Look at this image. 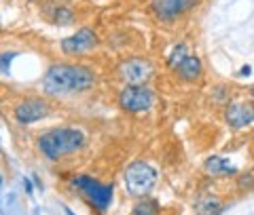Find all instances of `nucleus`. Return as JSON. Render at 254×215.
<instances>
[{"label": "nucleus", "instance_id": "obj_1", "mask_svg": "<svg viewBox=\"0 0 254 215\" xmlns=\"http://www.w3.org/2000/svg\"><path fill=\"white\" fill-rule=\"evenodd\" d=\"M95 85V72L83 63H53L43 76V89L49 95L83 93Z\"/></svg>", "mask_w": 254, "mask_h": 215}, {"label": "nucleus", "instance_id": "obj_2", "mask_svg": "<svg viewBox=\"0 0 254 215\" xmlns=\"http://www.w3.org/2000/svg\"><path fill=\"white\" fill-rule=\"evenodd\" d=\"M85 146L83 131L72 129V127H60L51 129L38 137V150L49 161H60L66 154H74Z\"/></svg>", "mask_w": 254, "mask_h": 215}, {"label": "nucleus", "instance_id": "obj_3", "mask_svg": "<svg viewBox=\"0 0 254 215\" xmlns=\"http://www.w3.org/2000/svg\"><path fill=\"white\" fill-rule=\"evenodd\" d=\"M157 169L146 161H133L123 171V186L133 198H144L157 184Z\"/></svg>", "mask_w": 254, "mask_h": 215}, {"label": "nucleus", "instance_id": "obj_4", "mask_svg": "<svg viewBox=\"0 0 254 215\" xmlns=\"http://www.w3.org/2000/svg\"><path fill=\"white\" fill-rule=\"evenodd\" d=\"M70 184H72L100 213H104L108 209L110 201H113V186L100 184L91 175H74V177L70 179Z\"/></svg>", "mask_w": 254, "mask_h": 215}, {"label": "nucleus", "instance_id": "obj_5", "mask_svg": "<svg viewBox=\"0 0 254 215\" xmlns=\"http://www.w3.org/2000/svg\"><path fill=\"white\" fill-rule=\"evenodd\" d=\"M155 103V95L146 85H125L119 93V108L129 114L148 112Z\"/></svg>", "mask_w": 254, "mask_h": 215}, {"label": "nucleus", "instance_id": "obj_6", "mask_svg": "<svg viewBox=\"0 0 254 215\" xmlns=\"http://www.w3.org/2000/svg\"><path fill=\"white\" fill-rule=\"evenodd\" d=\"M155 74V68L146 57H127L117 66V76L125 85H146Z\"/></svg>", "mask_w": 254, "mask_h": 215}, {"label": "nucleus", "instance_id": "obj_7", "mask_svg": "<svg viewBox=\"0 0 254 215\" xmlns=\"http://www.w3.org/2000/svg\"><path fill=\"white\" fill-rule=\"evenodd\" d=\"M51 112L49 103L41 97H28V99H21L17 106L13 108V116L19 125H32V123H38L47 118Z\"/></svg>", "mask_w": 254, "mask_h": 215}, {"label": "nucleus", "instance_id": "obj_8", "mask_svg": "<svg viewBox=\"0 0 254 215\" xmlns=\"http://www.w3.org/2000/svg\"><path fill=\"white\" fill-rule=\"evenodd\" d=\"M199 0H153L150 2V11L155 13L157 19L161 21H174L180 15L195 9Z\"/></svg>", "mask_w": 254, "mask_h": 215}, {"label": "nucleus", "instance_id": "obj_9", "mask_svg": "<svg viewBox=\"0 0 254 215\" xmlns=\"http://www.w3.org/2000/svg\"><path fill=\"white\" fill-rule=\"evenodd\" d=\"M98 34L89 28H81L76 34L68 36L62 41V51L66 55H81V53H87L98 46Z\"/></svg>", "mask_w": 254, "mask_h": 215}, {"label": "nucleus", "instance_id": "obj_10", "mask_svg": "<svg viewBox=\"0 0 254 215\" xmlns=\"http://www.w3.org/2000/svg\"><path fill=\"white\" fill-rule=\"evenodd\" d=\"M225 123L231 129H244L254 123V101H235L225 108Z\"/></svg>", "mask_w": 254, "mask_h": 215}, {"label": "nucleus", "instance_id": "obj_11", "mask_svg": "<svg viewBox=\"0 0 254 215\" xmlns=\"http://www.w3.org/2000/svg\"><path fill=\"white\" fill-rule=\"evenodd\" d=\"M201 72H203V66H201V59L197 57V55H189V57L176 68L178 78H180V81H185V83L199 81Z\"/></svg>", "mask_w": 254, "mask_h": 215}, {"label": "nucleus", "instance_id": "obj_12", "mask_svg": "<svg viewBox=\"0 0 254 215\" xmlns=\"http://www.w3.org/2000/svg\"><path fill=\"white\" fill-rule=\"evenodd\" d=\"M205 171H208L210 175H214V177H225V175H237V167L231 165L227 161V158L222 156H210L205 158Z\"/></svg>", "mask_w": 254, "mask_h": 215}, {"label": "nucleus", "instance_id": "obj_13", "mask_svg": "<svg viewBox=\"0 0 254 215\" xmlns=\"http://www.w3.org/2000/svg\"><path fill=\"white\" fill-rule=\"evenodd\" d=\"M47 17L51 19V23L55 26H70L74 21V11L66 4H53L49 11H47Z\"/></svg>", "mask_w": 254, "mask_h": 215}, {"label": "nucleus", "instance_id": "obj_14", "mask_svg": "<svg viewBox=\"0 0 254 215\" xmlns=\"http://www.w3.org/2000/svg\"><path fill=\"white\" fill-rule=\"evenodd\" d=\"M222 211V205L216 198H203L195 205V215H218Z\"/></svg>", "mask_w": 254, "mask_h": 215}, {"label": "nucleus", "instance_id": "obj_15", "mask_svg": "<svg viewBox=\"0 0 254 215\" xmlns=\"http://www.w3.org/2000/svg\"><path fill=\"white\" fill-rule=\"evenodd\" d=\"M131 215H159V205H157V201H153V198L144 196L133 205Z\"/></svg>", "mask_w": 254, "mask_h": 215}, {"label": "nucleus", "instance_id": "obj_16", "mask_svg": "<svg viewBox=\"0 0 254 215\" xmlns=\"http://www.w3.org/2000/svg\"><path fill=\"white\" fill-rule=\"evenodd\" d=\"M189 55H190V53H189V49H187V44H185V43L176 44V46L172 49V53L168 55V66H170L172 70H176L180 63L189 57Z\"/></svg>", "mask_w": 254, "mask_h": 215}, {"label": "nucleus", "instance_id": "obj_17", "mask_svg": "<svg viewBox=\"0 0 254 215\" xmlns=\"http://www.w3.org/2000/svg\"><path fill=\"white\" fill-rule=\"evenodd\" d=\"M237 186L240 190H252L254 188V173H242L237 177Z\"/></svg>", "mask_w": 254, "mask_h": 215}, {"label": "nucleus", "instance_id": "obj_18", "mask_svg": "<svg viewBox=\"0 0 254 215\" xmlns=\"http://www.w3.org/2000/svg\"><path fill=\"white\" fill-rule=\"evenodd\" d=\"M13 57H15V53H4V55H2V74H4V76L9 74V66H11Z\"/></svg>", "mask_w": 254, "mask_h": 215}, {"label": "nucleus", "instance_id": "obj_19", "mask_svg": "<svg viewBox=\"0 0 254 215\" xmlns=\"http://www.w3.org/2000/svg\"><path fill=\"white\" fill-rule=\"evenodd\" d=\"M250 72H252V68H250V66H244V68L240 70V76H250Z\"/></svg>", "mask_w": 254, "mask_h": 215}, {"label": "nucleus", "instance_id": "obj_20", "mask_svg": "<svg viewBox=\"0 0 254 215\" xmlns=\"http://www.w3.org/2000/svg\"><path fill=\"white\" fill-rule=\"evenodd\" d=\"M23 186H26V192H28V194H32V181H30L28 177L23 179Z\"/></svg>", "mask_w": 254, "mask_h": 215}, {"label": "nucleus", "instance_id": "obj_21", "mask_svg": "<svg viewBox=\"0 0 254 215\" xmlns=\"http://www.w3.org/2000/svg\"><path fill=\"white\" fill-rule=\"evenodd\" d=\"M250 95H252V97H254V85L250 86Z\"/></svg>", "mask_w": 254, "mask_h": 215}]
</instances>
